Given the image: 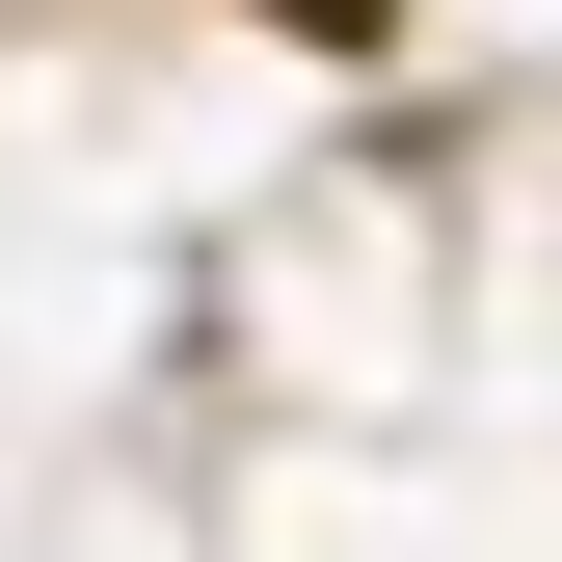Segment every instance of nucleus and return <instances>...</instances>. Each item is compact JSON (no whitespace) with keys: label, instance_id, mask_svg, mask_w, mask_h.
I'll list each match as a JSON object with an SVG mask.
<instances>
[{"label":"nucleus","instance_id":"1","mask_svg":"<svg viewBox=\"0 0 562 562\" xmlns=\"http://www.w3.org/2000/svg\"><path fill=\"white\" fill-rule=\"evenodd\" d=\"M268 27H322V54H375V27H402V0H268Z\"/></svg>","mask_w":562,"mask_h":562}]
</instances>
